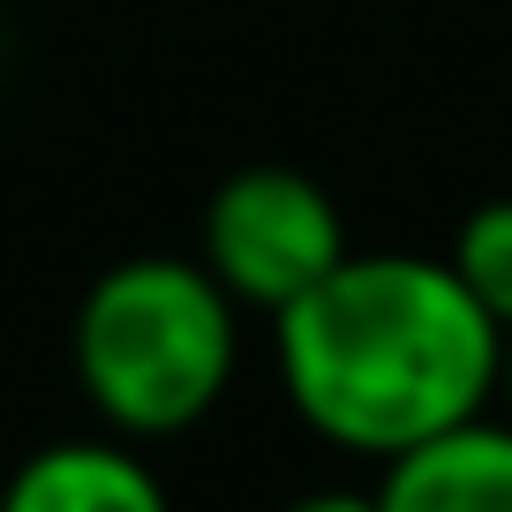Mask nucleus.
I'll use <instances>...</instances> for the list:
<instances>
[{
    "label": "nucleus",
    "instance_id": "f257e3e1",
    "mask_svg": "<svg viewBox=\"0 0 512 512\" xmlns=\"http://www.w3.org/2000/svg\"><path fill=\"white\" fill-rule=\"evenodd\" d=\"M272 324L294 415L362 460H392L497 400L505 324L460 287L445 256L347 249Z\"/></svg>",
    "mask_w": 512,
    "mask_h": 512
},
{
    "label": "nucleus",
    "instance_id": "f03ea898",
    "mask_svg": "<svg viewBox=\"0 0 512 512\" xmlns=\"http://www.w3.org/2000/svg\"><path fill=\"white\" fill-rule=\"evenodd\" d=\"M68 362L113 437H181L226 400L241 362V302L204 256H128L83 287Z\"/></svg>",
    "mask_w": 512,
    "mask_h": 512
},
{
    "label": "nucleus",
    "instance_id": "7ed1b4c3",
    "mask_svg": "<svg viewBox=\"0 0 512 512\" xmlns=\"http://www.w3.org/2000/svg\"><path fill=\"white\" fill-rule=\"evenodd\" d=\"M347 256L339 204L294 166H241L204 204V264L241 309H287Z\"/></svg>",
    "mask_w": 512,
    "mask_h": 512
},
{
    "label": "nucleus",
    "instance_id": "20e7f679",
    "mask_svg": "<svg viewBox=\"0 0 512 512\" xmlns=\"http://www.w3.org/2000/svg\"><path fill=\"white\" fill-rule=\"evenodd\" d=\"M377 467L384 512H512V415L475 407Z\"/></svg>",
    "mask_w": 512,
    "mask_h": 512
},
{
    "label": "nucleus",
    "instance_id": "39448f33",
    "mask_svg": "<svg viewBox=\"0 0 512 512\" xmlns=\"http://www.w3.org/2000/svg\"><path fill=\"white\" fill-rule=\"evenodd\" d=\"M8 512H159L166 475L136 452V437H61L23 452L0 490Z\"/></svg>",
    "mask_w": 512,
    "mask_h": 512
},
{
    "label": "nucleus",
    "instance_id": "423d86ee",
    "mask_svg": "<svg viewBox=\"0 0 512 512\" xmlns=\"http://www.w3.org/2000/svg\"><path fill=\"white\" fill-rule=\"evenodd\" d=\"M445 264L460 272V287L512 332V196H490V204L467 211L460 234H452V249H445Z\"/></svg>",
    "mask_w": 512,
    "mask_h": 512
},
{
    "label": "nucleus",
    "instance_id": "0eeeda50",
    "mask_svg": "<svg viewBox=\"0 0 512 512\" xmlns=\"http://www.w3.org/2000/svg\"><path fill=\"white\" fill-rule=\"evenodd\" d=\"M497 400H505V415H512V332H505V362H497Z\"/></svg>",
    "mask_w": 512,
    "mask_h": 512
}]
</instances>
